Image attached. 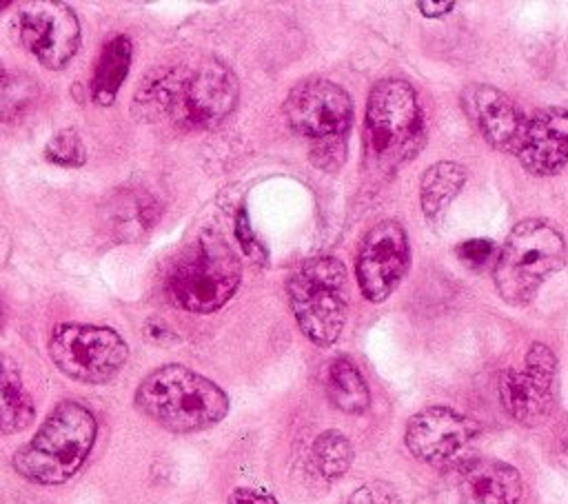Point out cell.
I'll list each match as a JSON object with an SVG mask.
<instances>
[{"instance_id": "cell-1", "label": "cell", "mask_w": 568, "mask_h": 504, "mask_svg": "<svg viewBox=\"0 0 568 504\" xmlns=\"http://www.w3.org/2000/svg\"><path fill=\"white\" fill-rule=\"evenodd\" d=\"M240 100L235 73L217 58H197L146 73L138 87L131 113L142 122L169 120L186 131L222 124Z\"/></svg>"}, {"instance_id": "cell-2", "label": "cell", "mask_w": 568, "mask_h": 504, "mask_svg": "<svg viewBox=\"0 0 568 504\" xmlns=\"http://www.w3.org/2000/svg\"><path fill=\"white\" fill-rule=\"evenodd\" d=\"M135 409L171 433L215 426L229 413L226 393L184 364L153 369L135 389Z\"/></svg>"}, {"instance_id": "cell-3", "label": "cell", "mask_w": 568, "mask_h": 504, "mask_svg": "<svg viewBox=\"0 0 568 504\" xmlns=\"http://www.w3.org/2000/svg\"><path fill=\"white\" fill-rule=\"evenodd\" d=\"M98 435L95 415L80 402H60L11 464L24 480L42 486L69 482L87 462Z\"/></svg>"}, {"instance_id": "cell-4", "label": "cell", "mask_w": 568, "mask_h": 504, "mask_svg": "<svg viewBox=\"0 0 568 504\" xmlns=\"http://www.w3.org/2000/svg\"><path fill=\"white\" fill-rule=\"evenodd\" d=\"M242 264L217 231H202L166 275L169 300L189 313H215L237 291Z\"/></svg>"}, {"instance_id": "cell-5", "label": "cell", "mask_w": 568, "mask_h": 504, "mask_svg": "<svg viewBox=\"0 0 568 504\" xmlns=\"http://www.w3.org/2000/svg\"><path fill=\"white\" fill-rule=\"evenodd\" d=\"M566 264V240L561 231L539 218L515 224L497 249L493 278L504 302L528 304L539 286Z\"/></svg>"}, {"instance_id": "cell-6", "label": "cell", "mask_w": 568, "mask_h": 504, "mask_svg": "<svg viewBox=\"0 0 568 504\" xmlns=\"http://www.w3.org/2000/svg\"><path fill=\"white\" fill-rule=\"evenodd\" d=\"M284 118L293 133L311 142V158L317 167L342 164L353 122V100L344 87L326 78L297 82L284 100Z\"/></svg>"}, {"instance_id": "cell-7", "label": "cell", "mask_w": 568, "mask_h": 504, "mask_svg": "<svg viewBox=\"0 0 568 504\" xmlns=\"http://www.w3.org/2000/svg\"><path fill=\"white\" fill-rule=\"evenodd\" d=\"M364 124L368 158L379 171H393L406 164L426 138L417 93L399 78H386L371 89Z\"/></svg>"}, {"instance_id": "cell-8", "label": "cell", "mask_w": 568, "mask_h": 504, "mask_svg": "<svg viewBox=\"0 0 568 504\" xmlns=\"http://www.w3.org/2000/svg\"><path fill=\"white\" fill-rule=\"evenodd\" d=\"M288 302L300 331L317 346H331L346 322L348 280L337 258L306 260L288 280Z\"/></svg>"}, {"instance_id": "cell-9", "label": "cell", "mask_w": 568, "mask_h": 504, "mask_svg": "<svg viewBox=\"0 0 568 504\" xmlns=\"http://www.w3.org/2000/svg\"><path fill=\"white\" fill-rule=\"evenodd\" d=\"M47 351L60 373L82 384L113 380L129 360V346L115 329L82 322L55 324Z\"/></svg>"}, {"instance_id": "cell-10", "label": "cell", "mask_w": 568, "mask_h": 504, "mask_svg": "<svg viewBox=\"0 0 568 504\" xmlns=\"http://www.w3.org/2000/svg\"><path fill=\"white\" fill-rule=\"evenodd\" d=\"M18 40L51 71L64 69L78 53L82 31L73 7L58 0H36L18 9L13 18Z\"/></svg>"}, {"instance_id": "cell-11", "label": "cell", "mask_w": 568, "mask_h": 504, "mask_svg": "<svg viewBox=\"0 0 568 504\" xmlns=\"http://www.w3.org/2000/svg\"><path fill=\"white\" fill-rule=\"evenodd\" d=\"M477 431L470 417L448 406H428L408 420L406 446L413 457L448 471L468 460L466 453Z\"/></svg>"}, {"instance_id": "cell-12", "label": "cell", "mask_w": 568, "mask_h": 504, "mask_svg": "<svg viewBox=\"0 0 568 504\" xmlns=\"http://www.w3.org/2000/svg\"><path fill=\"white\" fill-rule=\"evenodd\" d=\"M410 264L408 235L395 220L377 222L362 240L355 273L368 302H384L404 280Z\"/></svg>"}, {"instance_id": "cell-13", "label": "cell", "mask_w": 568, "mask_h": 504, "mask_svg": "<svg viewBox=\"0 0 568 504\" xmlns=\"http://www.w3.org/2000/svg\"><path fill=\"white\" fill-rule=\"evenodd\" d=\"M555 373L552 351L535 342L526 353L524 369H508L499 377V400L506 413L524 426L539 424L552 406Z\"/></svg>"}, {"instance_id": "cell-14", "label": "cell", "mask_w": 568, "mask_h": 504, "mask_svg": "<svg viewBox=\"0 0 568 504\" xmlns=\"http://www.w3.org/2000/svg\"><path fill=\"white\" fill-rule=\"evenodd\" d=\"M439 504H519V473L499 460L475 457L446 471Z\"/></svg>"}, {"instance_id": "cell-15", "label": "cell", "mask_w": 568, "mask_h": 504, "mask_svg": "<svg viewBox=\"0 0 568 504\" xmlns=\"http://www.w3.org/2000/svg\"><path fill=\"white\" fill-rule=\"evenodd\" d=\"M515 153L532 175L561 171L568 162V109L546 107L526 118Z\"/></svg>"}, {"instance_id": "cell-16", "label": "cell", "mask_w": 568, "mask_h": 504, "mask_svg": "<svg viewBox=\"0 0 568 504\" xmlns=\"http://www.w3.org/2000/svg\"><path fill=\"white\" fill-rule=\"evenodd\" d=\"M462 104L468 120L490 147L515 153L526 118L504 91L477 82L466 87L462 93Z\"/></svg>"}, {"instance_id": "cell-17", "label": "cell", "mask_w": 568, "mask_h": 504, "mask_svg": "<svg viewBox=\"0 0 568 504\" xmlns=\"http://www.w3.org/2000/svg\"><path fill=\"white\" fill-rule=\"evenodd\" d=\"M104 226L115 240L135 242L158 222L162 206L146 191H120L104 206Z\"/></svg>"}, {"instance_id": "cell-18", "label": "cell", "mask_w": 568, "mask_h": 504, "mask_svg": "<svg viewBox=\"0 0 568 504\" xmlns=\"http://www.w3.org/2000/svg\"><path fill=\"white\" fill-rule=\"evenodd\" d=\"M131 60H133V42L129 36L118 33L104 42L95 60L93 75L89 80V93L98 107H111L115 102L118 91L129 75Z\"/></svg>"}, {"instance_id": "cell-19", "label": "cell", "mask_w": 568, "mask_h": 504, "mask_svg": "<svg viewBox=\"0 0 568 504\" xmlns=\"http://www.w3.org/2000/svg\"><path fill=\"white\" fill-rule=\"evenodd\" d=\"M36 417L33 397L22 380L20 366L7 353H0V433L24 431Z\"/></svg>"}, {"instance_id": "cell-20", "label": "cell", "mask_w": 568, "mask_h": 504, "mask_svg": "<svg viewBox=\"0 0 568 504\" xmlns=\"http://www.w3.org/2000/svg\"><path fill=\"white\" fill-rule=\"evenodd\" d=\"M466 182V169L457 162L442 160L430 164L419 184V202L422 211L430 222H437L448 204L457 198Z\"/></svg>"}, {"instance_id": "cell-21", "label": "cell", "mask_w": 568, "mask_h": 504, "mask_svg": "<svg viewBox=\"0 0 568 504\" xmlns=\"http://www.w3.org/2000/svg\"><path fill=\"white\" fill-rule=\"evenodd\" d=\"M326 393L335 409L344 413H364L371 395L359 369L348 357H337L328 366Z\"/></svg>"}, {"instance_id": "cell-22", "label": "cell", "mask_w": 568, "mask_h": 504, "mask_svg": "<svg viewBox=\"0 0 568 504\" xmlns=\"http://www.w3.org/2000/svg\"><path fill=\"white\" fill-rule=\"evenodd\" d=\"M313 464L324 480L342 477L353 464V446L339 431H324L315 437L311 448Z\"/></svg>"}, {"instance_id": "cell-23", "label": "cell", "mask_w": 568, "mask_h": 504, "mask_svg": "<svg viewBox=\"0 0 568 504\" xmlns=\"http://www.w3.org/2000/svg\"><path fill=\"white\" fill-rule=\"evenodd\" d=\"M44 160L64 167V169H78L87 162V147L75 129H60L53 133L44 144Z\"/></svg>"}, {"instance_id": "cell-24", "label": "cell", "mask_w": 568, "mask_h": 504, "mask_svg": "<svg viewBox=\"0 0 568 504\" xmlns=\"http://www.w3.org/2000/svg\"><path fill=\"white\" fill-rule=\"evenodd\" d=\"M36 98V87L29 78L9 73L0 67V120L18 118Z\"/></svg>"}, {"instance_id": "cell-25", "label": "cell", "mask_w": 568, "mask_h": 504, "mask_svg": "<svg viewBox=\"0 0 568 504\" xmlns=\"http://www.w3.org/2000/svg\"><path fill=\"white\" fill-rule=\"evenodd\" d=\"M459 262L468 269L481 271L488 264H495L497 258V246L493 244V240L486 238H473V240H464L457 249H455Z\"/></svg>"}, {"instance_id": "cell-26", "label": "cell", "mask_w": 568, "mask_h": 504, "mask_svg": "<svg viewBox=\"0 0 568 504\" xmlns=\"http://www.w3.org/2000/svg\"><path fill=\"white\" fill-rule=\"evenodd\" d=\"M348 504H402L399 493L395 491L393 484L388 482H368L364 486H359L351 497Z\"/></svg>"}, {"instance_id": "cell-27", "label": "cell", "mask_w": 568, "mask_h": 504, "mask_svg": "<svg viewBox=\"0 0 568 504\" xmlns=\"http://www.w3.org/2000/svg\"><path fill=\"white\" fill-rule=\"evenodd\" d=\"M235 235H237L240 246H242V251H244L246 255H251V258H262V255H264V253H262V249H260L257 238L253 235V229H251L248 218H246V213H244V211H240V213H237Z\"/></svg>"}, {"instance_id": "cell-28", "label": "cell", "mask_w": 568, "mask_h": 504, "mask_svg": "<svg viewBox=\"0 0 568 504\" xmlns=\"http://www.w3.org/2000/svg\"><path fill=\"white\" fill-rule=\"evenodd\" d=\"M229 504H277V500L273 495H268L266 491L240 486L229 495Z\"/></svg>"}, {"instance_id": "cell-29", "label": "cell", "mask_w": 568, "mask_h": 504, "mask_svg": "<svg viewBox=\"0 0 568 504\" xmlns=\"http://www.w3.org/2000/svg\"><path fill=\"white\" fill-rule=\"evenodd\" d=\"M417 9L422 11V16L426 18H439V16H446L455 9V2H417Z\"/></svg>"}, {"instance_id": "cell-30", "label": "cell", "mask_w": 568, "mask_h": 504, "mask_svg": "<svg viewBox=\"0 0 568 504\" xmlns=\"http://www.w3.org/2000/svg\"><path fill=\"white\" fill-rule=\"evenodd\" d=\"M2 322H4V304L0 300V329H2Z\"/></svg>"}, {"instance_id": "cell-31", "label": "cell", "mask_w": 568, "mask_h": 504, "mask_svg": "<svg viewBox=\"0 0 568 504\" xmlns=\"http://www.w3.org/2000/svg\"><path fill=\"white\" fill-rule=\"evenodd\" d=\"M11 4V0H0V13Z\"/></svg>"}]
</instances>
